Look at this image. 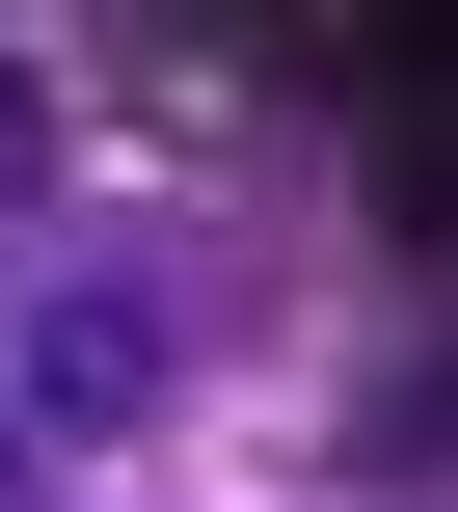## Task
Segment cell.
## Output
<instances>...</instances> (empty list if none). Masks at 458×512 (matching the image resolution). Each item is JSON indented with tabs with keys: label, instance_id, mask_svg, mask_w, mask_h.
<instances>
[{
	"label": "cell",
	"instance_id": "obj_1",
	"mask_svg": "<svg viewBox=\"0 0 458 512\" xmlns=\"http://www.w3.org/2000/svg\"><path fill=\"white\" fill-rule=\"evenodd\" d=\"M27 405H54V432H135V405H162V297H135V270H54V297H27Z\"/></svg>",
	"mask_w": 458,
	"mask_h": 512
}]
</instances>
